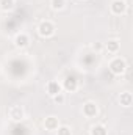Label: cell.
<instances>
[{"label": "cell", "instance_id": "obj_1", "mask_svg": "<svg viewBox=\"0 0 133 135\" xmlns=\"http://www.w3.org/2000/svg\"><path fill=\"white\" fill-rule=\"evenodd\" d=\"M108 69L113 75H122L127 71V61L122 57H113L108 63Z\"/></svg>", "mask_w": 133, "mask_h": 135}, {"label": "cell", "instance_id": "obj_2", "mask_svg": "<svg viewBox=\"0 0 133 135\" xmlns=\"http://www.w3.org/2000/svg\"><path fill=\"white\" fill-rule=\"evenodd\" d=\"M36 30H38V35L41 38H52L55 35V32H57V27H55V24L52 21L44 19V21L39 22V25H38Z\"/></svg>", "mask_w": 133, "mask_h": 135}, {"label": "cell", "instance_id": "obj_3", "mask_svg": "<svg viewBox=\"0 0 133 135\" xmlns=\"http://www.w3.org/2000/svg\"><path fill=\"white\" fill-rule=\"evenodd\" d=\"M8 118L13 123H21L25 119V108L22 105H11L8 108Z\"/></svg>", "mask_w": 133, "mask_h": 135}, {"label": "cell", "instance_id": "obj_4", "mask_svg": "<svg viewBox=\"0 0 133 135\" xmlns=\"http://www.w3.org/2000/svg\"><path fill=\"white\" fill-rule=\"evenodd\" d=\"M81 112H83V116L91 119V118H96L99 115V105L94 101H86L81 107Z\"/></svg>", "mask_w": 133, "mask_h": 135}, {"label": "cell", "instance_id": "obj_5", "mask_svg": "<svg viewBox=\"0 0 133 135\" xmlns=\"http://www.w3.org/2000/svg\"><path fill=\"white\" fill-rule=\"evenodd\" d=\"M127 2L125 0H111L110 3V13L114 16H124L127 13Z\"/></svg>", "mask_w": 133, "mask_h": 135}, {"label": "cell", "instance_id": "obj_6", "mask_svg": "<svg viewBox=\"0 0 133 135\" xmlns=\"http://www.w3.org/2000/svg\"><path fill=\"white\" fill-rule=\"evenodd\" d=\"M13 42L17 49H25V47L30 46V35L27 32H19V33H16Z\"/></svg>", "mask_w": 133, "mask_h": 135}, {"label": "cell", "instance_id": "obj_7", "mask_svg": "<svg viewBox=\"0 0 133 135\" xmlns=\"http://www.w3.org/2000/svg\"><path fill=\"white\" fill-rule=\"evenodd\" d=\"M61 86H63V90H66L69 93H75V91L78 90V80H77L74 75H67L66 79L63 80Z\"/></svg>", "mask_w": 133, "mask_h": 135}, {"label": "cell", "instance_id": "obj_8", "mask_svg": "<svg viewBox=\"0 0 133 135\" xmlns=\"http://www.w3.org/2000/svg\"><path fill=\"white\" fill-rule=\"evenodd\" d=\"M45 90H47V94H49L50 98H53V96L63 93V86H61V83H60L58 80H50V82L45 85Z\"/></svg>", "mask_w": 133, "mask_h": 135}, {"label": "cell", "instance_id": "obj_9", "mask_svg": "<svg viewBox=\"0 0 133 135\" xmlns=\"http://www.w3.org/2000/svg\"><path fill=\"white\" fill-rule=\"evenodd\" d=\"M44 129L45 131H49V132H55L57 129H58V126H60V119L57 118V116H53V115H50V116H45L44 118Z\"/></svg>", "mask_w": 133, "mask_h": 135}, {"label": "cell", "instance_id": "obj_10", "mask_svg": "<svg viewBox=\"0 0 133 135\" xmlns=\"http://www.w3.org/2000/svg\"><path fill=\"white\" fill-rule=\"evenodd\" d=\"M119 49H121V42H119V39H108L106 42H105V50L108 52V54H117L119 52Z\"/></svg>", "mask_w": 133, "mask_h": 135}, {"label": "cell", "instance_id": "obj_11", "mask_svg": "<svg viewBox=\"0 0 133 135\" xmlns=\"http://www.w3.org/2000/svg\"><path fill=\"white\" fill-rule=\"evenodd\" d=\"M119 104H121L122 107H125V108L132 107V104H133L132 93H130V91H124V93H121V96H119Z\"/></svg>", "mask_w": 133, "mask_h": 135}, {"label": "cell", "instance_id": "obj_12", "mask_svg": "<svg viewBox=\"0 0 133 135\" xmlns=\"http://www.w3.org/2000/svg\"><path fill=\"white\" fill-rule=\"evenodd\" d=\"M89 135H108V129H106V126H105V124L97 123V124L91 126Z\"/></svg>", "mask_w": 133, "mask_h": 135}, {"label": "cell", "instance_id": "obj_13", "mask_svg": "<svg viewBox=\"0 0 133 135\" xmlns=\"http://www.w3.org/2000/svg\"><path fill=\"white\" fill-rule=\"evenodd\" d=\"M16 6V0H0V9L3 13H9L13 11Z\"/></svg>", "mask_w": 133, "mask_h": 135}, {"label": "cell", "instance_id": "obj_14", "mask_svg": "<svg viewBox=\"0 0 133 135\" xmlns=\"http://www.w3.org/2000/svg\"><path fill=\"white\" fill-rule=\"evenodd\" d=\"M67 5V0H50V8L53 11H63Z\"/></svg>", "mask_w": 133, "mask_h": 135}, {"label": "cell", "instance_id": "obj_15", "mask_svg": "<svg viewBox=\"0 0 133 135\" xmlns=\"http://www.w3.org/2000/svg\"><path fill=\"white\" fill-rule=\"evenodd\" d=\"M55 134L57 135H72V129L69 126H66V124H60L58 129L55 131Z\"/></svg>", "mask_w": 133, "mask_h": 135}, {"label": "cell", "instance_id": "obj_16", "mask_svg": "<svg viewBox=\"0 0 133 135\" xmlns=\"http://www.w3.org/2000/svg\"><path fill=\"white\" fill-rule=\"evenodd\" d=\"M52 99H53V102H55V104H58V105H60V104H64V101H66V96H64V93H60V94L53 96Z\"/></svg>", "mask_w": 133, "mask_h": 135}]
</instances>
